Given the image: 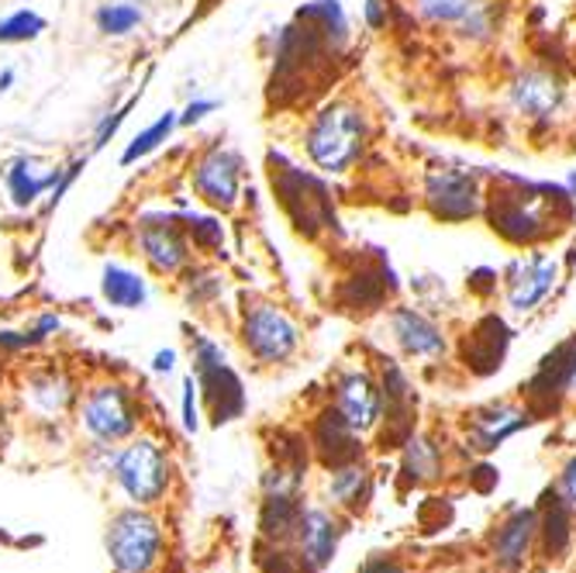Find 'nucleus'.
Returning <instances> with one entry per match:
<instances>
[{
    "instance_id": "46",
    "label": "nucleus",
    "mask_w": 576,
    "mask_h": 573,
    "mask_svg": "<svg viewBox=\"0 0 576 573\" xmlns=\"http://www.w3.org/2000/svg\"><path fill=\"white\" fill-rule=\"evenodd\" d=\"M359 573H405V566L394 560H369V563H363Z\"/></svg>"
},
{
    "instance_id": "32",
    "label": "nucleus",
    "mask_w": 576,
    "mask_h": 573,
    "mask_svg": "<svg viewBox=\"0 0 576 573\" xmlns=\"http://www.w3.org/2000/svg\"><path fill=\"white\" fill-rule=\"evenodd\" d=\"M418 14L431 24H467L476 11L486 8V0H415Z\"/></svg>"
},
{
    "instance_id": "25",
    "label": "nucleus",
    "mask_w": 576,
    "mask_h": 573,
    "mask_svg": "<svg viewBox=\"0 0 576 573\" xmlns=\"http://www.w3.org/2000/svg\"><path fill=\"white\" fill-rule=\"evenodd\" d=\"M177 128H180V111H166V114H159V118H156L149 128H142V132L128 142V146H125V153H122V166H135L138 159H146V156H153L156 149H163Z\"/></svg>"
},
{
    "instance_id": "34",
    "label": "nucleus",
    "mask_w": 576,
    "mask_h": 573,
    "mask_svg": "<svg viewBox=\"0 0 576 573\" xmlns=\"http://www.w3.org/2000/svg\"><path fill=\"white\" fill-rule=\"evenodd\" d=\"M332 494L342 501V504H363L369 498V473L366 467L359 463H345V467H335V477H332Z\"/></svg>"
},
{
    "instance_id": "35",
    "label": "nucleus",
    "mask_w": 576,
    "mask_h": 573,
    "mask_svg": "<svg viewBox=\"0 0 576 573\" xmlns=\"http://www.w3.org/2000/svg\"><path fill=\"white\" fill-rule=\"evenodd\" d=\"M301 525V508L294 501V494H266L263 504V529L270 535H286L291 529Z\"/></svg>"
},
{
    "instance_id": "22",
    "label": "nucleus",
    "mask_w": 576,
    "mask_h": 573,
    "mask_svg": "<svg viewBox=\"0 0 576 573\" xmlns=\"http://www.w3.org/2000/svg\"><path fill=\"white\" fill-rule=\"evenodd\" d=\"M301 546H304V556L311 566H328L332 556H335V542H338V532H335V522L328 519L325 511H307L301 514Z\"/></svg>"
},
{
    "instance_id": "26",
    "label": "nucleus",
    "mask_w": 576,
    "mask_h": 573,
    "mask_svg": "<svg viewBox=\"0 0 576 573\" xmlns=\"http://www.w3.org/2000/svg\"><path fill=\"white\" fill-rule=\"evenodd\" d=\"M528 421H532L528 415L511 411V408H498L494 415H476V425H473V433H476V449H483V452L498 449L507 436L522 433V428H525Z\"/></svg>"
},
{
    "instance_id": "20",
    "label": "nucleus",
    "mask_w": 576,
    "mask_h": 573,
    "mask_svg": "<svg viewBox=\"0 0 576 573\" xmlns=\"http://www.w3.org/2000/svg\"><path fill=\"white\" fill-rule=\"evenodd\" d=\"M538 532V514L532 508H517L494 535V553L504 566H522L532 539Z\"/></svg>"
},
{
    "instance_id": "33",
    "label": "nucleus",
    "mask_w": 576,
    "mask_h": 573,
    "mask_svg": "<svg viewBox=\"0 0 576 573\" xmlns=\"http://www.w3.org/2000/svg\"><path fill=\"white\" fill-rule=\"evenodd\" d=\"M49 28V21L32 11V8H18L8 18H0V45H24V42H35L42 32Z\"/></svg>"
},
{
    "instance_id": "42",
    "label": "nucleus",
    "mask_w": 576,
    "mask_h": 573,
    "mask_svg": "<svg viewBox=\"0 0 576 573\" xmlns=\"http://www.w3.org/2000/svg\"><path fill=\"white\" fill-rule=\"evenodd\" d=\"M363 18H366V24L373 28V32H380V28H387V4L384 0H366Z\"/></svg>"
},
{
    "instance_id": "11",
    "label": "nucleus",
    "mask_w": 576,
    "mask_h": 573,
    "mask_svg": "<svg viewBox=\"0 0 576 573\" xmlns=\"http://www.w3.org/2000/svg\"><path fill=\"white\" fill-rule=\"evenodd\" d=\"M425 200L436 218L442 221H467L480 211V194L473 177L455 174V169H442V174H431L425 187Z\"/></svg>"
},
{
    "instance_id": "17",
    "label": "nucleus",
    "mask_w": 576,
    "mask_h": 573,
    "mask_svg": "<svg viewBox=\"0 0 576 573\" xmlns=\"http://www.w3.org/2000/svg\"><path fill=\"white\" fill-rule=\"evenodd\" d=\"M63 169H49V174H39V163L28 156H14L4 166V187L8 197L18 211H28L39 205V197H45L55 184H60Z\"/></svg>"
},
{
    "instance_id": "48",
    "label": "nucleus",
    "mask_w": 576,
    "mask_h": 573,
    "mask_svg": "<svg viewBox=\"0 0 576 573\" xmlns=\"http://www.w3.org/2000/svg\"><path fill=\"white\" fill-rule=\"evenodd\" d=\"M569 394H576V360H573V374H569Z\"/></svg>"
},
{
    "instance_id": "16",
    "label": "nucleus",
    "mask_w": 576,
    "mask_h": 573,
    "mask_svg": "<svg viewBox=\"0 0 576 573\" xmlns=\"http://www.w3.org/2000/svg\"><path fill=\"white\" fill-rule=\"evenodd\" d=\"M314 449L328 467H345L359 460V433L342 418L338 408H325L318 425H314Z\"/></svg>"
},
{
    "instance_id": "15",
    "label": "nucleus",
    "mask_w": 576,
    "mask_h": 573,
    "mask_svg": "<svg viewBox=\"0 0 576 573\" xmlns=\"http://www.w3.org/2000/svg\"><path fill=\"white\" fill-rule=\"evenodd\" d=\"M563 97H566L563 80L545 70L522 73L511 87V104L522 114H528V118H553V114L563 107Z\"/></svg>"
},
{
    "instance_id": "28",
    "label": "nucleus",
    "mask_w": 576,
    "mask_h": 573,
    "mask_svg": "<svg viewBox=\"0 0 576 573\" xmlns=\"http://www.w3.org/2000/svg\"><path fill=\"white\" fill-rule=\"evenodd\" d=\"M142 21H146V14H142V8L135 4V0H111V4H101L97 14H94L97 32L107 35V39L132 35Z\"/></svg>"
},
{
    "instance_id": "27",
    "label": "nucleus",
    "mask_w": 576,
    "mask_h": 573,
    "mask_svg": "<svg viewBox=\"0 0 576 573\" xmlns=\"http://www.w3.org/2000/svg\"><path fill=\"white\" fill-rule=\"evenodd\" d=\"M180 221H184V232H187V239H190V246L197 252L221 256V246H224V225H221V218L200 215L193 208H184L180 211Z\"/></svg>"
},
{
    "instance_id": "2",
    "label": "nucleus",
    "mask_w": 576,
    "mask_h": 573,
    "mask_svg": "<svg viewBox=\"0 0 576 573\" xmlns=\"http://www.w3.org/2000/svg\"><path fill=\"white\" fill-rule=\"evenodd\" d=\"M270 166V184L276 194V205L283 208V215L291 218V225L301 236L314 239L322 228L335 225V208H332V194L328 187L307 174V169L294 166L283 153H270L266 156Z\"/></svg>"
},
{
    "instance_id": "43",
    "label": "nucleus",
    "mask_w": 576,
    "mask_h": 573,
    "mask_svg": "<svg viewBox=\"0 0 576 573\" xmlns=\"http://www.w3.org/2000/svg\"><path fill=\"white\" fill-rule=\"evenodd\" d=\"M470 480H473V487L480 494H491L494 487H498V470L494 467H476L473 473H470Z\"/></svg>"
},
{
    "instance_id": "12",
    "label": "nucleus",
    "mask_w": 576,
    "mask_h": 573,
    "mask_svg": "<svg viewBox=\"0 0 576 573\" xmlns=\"http://www.w3.org/2000/svg\"><path fill=\"white\" fill-rule=\"evenodd\" d=\"M576 360V342H563L549 356H545L535 369V377L525 384V394L535 411H556L559 397L569 390V374Z\"/></svg>"
},
{
    "instance_id": "45",
    "label": "nucleus",
    "mask_w": 576,
    "mask_h": 573,
    "mask_svg": "<svg viewBox=\"0 0 576 573\" xmlns=\"http://www.w3.org/2000/svg\"><path fill=\"white\" fill-rule=\"evenodd\" d=\"M172 366H177V350H159L153 356V374H172Z\"/></svg>"
},
{
    "instance_id": "37",
    "label": "nucleus",
    "mask_w": 576,
    "mask_h": 573,
    "mask_svg": "<svg viewBox=\"0 0 576 573\" xmlns=\"http://www.w3.org/2000/svg\"><path fill=\"white\" fill-rule=\"evenodd\" d=\"M138 101H142V87H138V91H135V94H132V97H128L122 107H114V111H107V114H104L101 125H97V132H94V146H91L94 153H101V149L107 146V142L122 132V125L128 122V114L138 107Z\"/></svg>"
},
{
    "instance_id": "24",
    "label": "nucleus",
    "mask_w": 576,
    "mask_h": 573,
    "mask_svg": "<svg viewBox=\"0 0 576 573\" xmlns=\"http://www.w3.org/2000/svg\"><path fill=\"white\" fill-rule=\"evenodd\" d=\"M542 529V546L549 556H563L566 546H569V529H573V519H569V501L556 491L545 494V519L538 522Z\"/></svg>"
},
{
    "instance_id": "7",
    "label": "nucleus",
    "mask_w": 576,
    "mask_h": 573,
    "mask_svg": "<svg viewBox=\"0 0 576 573\" xmlns=\"http://www.w3.org/2000/svg\"><path fill=\"white\" fill-rule=\"evenodd\" d=\"M80 421H83L86 433H91L94 442L114 446V442L128 439L138 428V405L125 384H118V381L97 384L83 397Z\"/></svg>"
},
{
    "instance_id": "38",
    "label": "nucleus",
    "mask_w": 576,
    "mask_h": 573,
    "mask_svg": "<svg viewBox=\"0 0 576 573\" xmlns=\"http://www.w3.org/2000/svg\"><path fill=\"white\" fill-rule=\"evenodd\" d=\"M86 169V156H80V159H73L66 169H63V177H60V184H55L52 190H49V200H45V211H52V208H60V200L66 197V190L76 184V177Z\"/></svg>"
},
{
    "instance_id": "5",
    "label": "nucleus",
    "mask_w": 576,
    "mask_h": 573,
    "mask_svg": "<svg viewBox=\"0 0 576 573\" xmlns=\"http://www.w3.org/2000/svg\"><path fill=\"white\" fill-rule=\"evenodd\" d=\"M135 246L159 277H180L193 263V246L184 232L180 211H142L135 218Z\"/></svg>"
},
{
    "instance_id": "10",
    "label": "nucleus",
    "mask_w": 576,
    "mask_h": 573,
    "mask_svg": "<svg viewBox=\"0 0 576 573\" xmlns=\"http://www.w3.org/2000/svg\"><path fill=\"white\" fill-rule=\"evenodd\" d=\"M517 187H522V194H507V190H494V200H491V225L494 232H501L507 242H535L542 239L549 228H545V218L535 211V197L525 194L528 184L517 180Z\"/></svg>"
},
{
    "instance_id": "30",
    "label": "nucleus",
    "mask_w": 576,
    "mask_h": 573,
    "mask_svg": "<svg viewBox=\"0 0 576 573\" xmlns=\"http://www.w3.org/2000/svg\"><path fill=\"white\" fill-rule=\"evenodd\" d=\"M439 470H442V452H439V446L428 442V439H421V436H411V439L405 442V473H408V480L425 483V480H431V477H439Z\"/></svg>"
},
{
    "instance_id": "36",
    "label": "nucleus",
    "mask_w": 576,
    "mask_h": 573,
    "mask_svg": "<svg viewBox=\"0 0 576 573\" xmlns=\"http://www.w3.org/2000/svg\"><path fill=\"white\" fill-rule=\"evenodd\" d=\"M384 298H387V291H384V283H380L377 273H359V277H353L349 283H345V291H342L345 304L363 308V311L384 304Z\"/></svg>"
},
{
    "instance_id": "29",
    "label": "nucleus",
    "mask_w": 576,
    "mask_h": 573,
    "mask_svg": "<svg viewBox=\"0 0 576 573\" xmlns=\"http://www.w3.org/2000/svg\"><path fill=\"white\" fill-rule=\"evenodd\" d=\"M180 277H184V298L190 308H211L224 294V277L211 267L190 263Z\"/></svg>"
},
{
    "instance_id": "19",
    "label": "nucleus",
    "mask_w": 576,
    "mask_h": 573,
    "mask_svg": "<svg viewBox=\"0 0 576 573\" xmlns=\"http://www.w3.org/2000/svg\"><path fill=\"white\" fill-rule=\"evenodd\" d=\"M390 329H394V338L400 342V350H405L408 356H439L446 350L442 332L415 308H397L390 314Z\"/></svg>"
},
{
    "instance_id": "47",
    "label": "nucleus",
    "mask_w": 576,
    "mask_h": 573,
    "mask_svg": "<svg viewBox=\"0 0 576 573\" xmlns=\"http://www.w3.org/2000/svg\"><path fill=\"white\" fill-rule=\"evenodd\" d=\"M11 87H14V70L8 66V70H0V94L11 91Z\"/></svg>"
},
{
    "instance_id": "31",
    "label": "nucleus",
    "mask_w": 576,
    "mask_h": 573,
    "mask_svg": "<svg viewBox=\"0 0 576 573\" xmlns=\"http://www.w3.org/2000/svg\"><path fill=\"white\" fill-rule=\"evenodd\" d=\"M28 390H32V397L45 411H63L73 400V384L66 381V374H60V369H42V374L28 381Z\"/></svg>"
},
{
    "instance_id": "9",
    "label": "nucleus",
    "mask_w": 576,
    "mask_h": 573,
    "mask_svg": "<svg viewBox=\"0 0 576 573\" xmlns=\"http://www.w3.org/2000/svg\"><path fill=\"white\" fill-rule=\"evenodd\" d=\"M159 542H163L159 522L138 508L114 514V522L107 529V553L122 573H146L159 556Z\"/></svg>"
},
{
    "instance_id": "18",
    "label": "nucleus",
    "mask_w": 576,
    "mask_h": 573,
    "mask_svg": "<svg viewBox=\"0 0 576 573\" xmlns=\"http://www.w3.org/2000/svg\"><path fill=\"white\" fill-rule=\"evenodd\" d=\"M101 298L107 308L138 311L149 304V280L125 263H104L101 270Z\"/></svg>"
},
{
    "instance_id": "4",
    "label": "nucleus",
    "mask_w": 576,
    "mask_h": 573,
    "mask_svg": "<svg viewBox=\"0 0 576 573\" xmlns=\"http://www.w3.org/2000/svg\"><path fill=\"white\" fill-rule=\"evenodd\" d=\"M239 338H242L245 353L255 363H266V366L291 360L301 346V332L291 322V314L263 298H242Z\"/></svg>"
},
{
    "instance_id": "23",
    "label": "nucleus",
    "mask_w": 576,
    "mask_h": 573,
    "mask_svg": "<svg viewBox=\"0 0 576 573\" xmlns=\"http://www.w3.org/2000/svg\"><path fill=\"white\" fill-rule=\"evenodd\" d=\"M294 18L311 21L338 52L345 49V42H349V18H345L338 0H307L304 8H297Z\"/></svg>"
},
{
    "instance_id": "13",
    "label": "nucleus",
    "mask_w": 576,
    "mask_h": 573,
    "mask_svg": "<svg viewBox=\"0 0 576 573\" xmlns=\"http://www.w3.org/2000/svg\"><path fill=\"white\" fill-rule=\"evenodd\" d=\"M335 408L342 411L345 421L356 428V433H366V428H373L380 421L384 394H380L377 384H373L369 374L353 369V374H345L335 387Z\"/></svg>"
},
{
    "instance_id": "21",
    "label": "nucleus",
    "mask_w": 576,
    "mask_h": 573,
    "mask_svg": "<svg viewBox=\"0 0 576 573\" xmlns=\"http://www.w3.org/2000/svg\"><path fill=\"white\" fill-rule=\"evenodd\" d=\"M556 263L553 260H532L528 267L517 270V277L511 280V291L507 301L514 311H532L538 301H545V294L553 291L556 283Z\"/></svg>"
},
{
    "instance_id": "44",
    "label": "nucleus",
    "mask_w": 576,
    "mask_h": 573,
    "mask_svg": "<svg viewBox=\"0 0 576 573\" xmlns=\"http://www.w3.org/2000/svg\"><path fill=\"white\" fill-rule=\"evenodd\" d=\"M559 494L569 501V504H576V456L566 463V470H563V480H559Z\"/></svg>"
},
{
    "instance_id": "14",
    "label": "nucleus",
    "mask_w": 576,
    "mask_h": 573,
    "mask_svg": "<svg viewBox=\"0 0 576 573\" xmlns=\"http://www.w3.org/2000/svg\"><path fill=\"white\" fill-rule=\"evenodd\" d=\"M507 346H511V329L498 319V314H486L463 342V360L476 377H491L504 366Z\"/></svg>"
},
{
    "instance_id": "6",
    "label": "nucleus",
    "mask_w": 576,
    "mask_h": 573,
    "mask_svg": "<svg viewBox=\"0 0 576 573\" xmlns=\"http://www.w3.org/2000/svg\"><path fill=\"white\" fill-rule=\"evenodd\" d=\"M242 174H245L242 153H235L232 146H221V142H211L190 166V187L211 211L228 215L239 208Z\"/></svg>"
},
{
    "instance_id": "40",
    "label": "nucleus",
    "mask_w": 576,
    "mask_h": 573,
    "mask_svg": "<svg viewBox=\"0 0 576 573\" xmlns=\"http://www.w3.org/2000/svg\"><path fill=\"white\" fill-rule=\"evenodd\" d=\"M221 107V101H214V97H193L184 111H180V128H193V125H200L208 118V114H214Z\"/></svg>"
},
{
    "instance_id": "39",
    "label": "nucleus",
    "mask_w": 576,
    "mask_h": 573,
    "mask_svg": "<svg viewBox=\"0 0 576 573\" xmlns=\"http://www.w3.org/2000/svg\"><path fill=\"white\" fill-rule=\"evenodd\" d=\"M42 335L35 329H24V332H14V329H0V350L8 353H21V350H35L42 346Z\"/></svg>"
},
{
    "instance_id": "1",
    "label": "nucleus",
    "mask_w": 576,
    "mask_h": 573,
    "mask_svg": "<svg viewBox=\"0 0 576 573\" xmlns=\"http://www.w3.org/2000/svg\"><path fill=\"white\" fill-rule=\"evenodd\" d=\"M307 159L322 169V174L335 177L353 169L356 159L366 149V118L363 111L349 101H332L325 104L304 135Z\"/></svg>"
},
{
    "instance_id": "3",
    "label": "nucleus",
    "mask_w": 576,
    "mask_h": 573,
    "mask_svg": "<svg viewBox=\"0 0 576 573\" xmlns=\"http://www.w3.org/2000/svg\"><path fill=\"white\" fill-rule=\"evenodd\" d=\"M190 360H193V381H197V394L205 397V405L211 411L214 425H228L235 421L245 411V384L242 377L228 363L224 350L205 332H190Z\"/></svg>"
},
{
    "instance_id": "41",
    "label": "nucleus",
    "mask_w": 576,
    "mask_h": 573,
    "mask_svg": "<svg viewBox=\"0 0 576 573\" xmlns=\"http://www.w3.org/2000/svg\"><path fill=\"white\" fill-rule=\"evenodd\" d=\"M180 418H184V428H187V433H197L200 418H197V381H193V374H190V377H184Z\"/></svg>"
},
{
    "instance_id": "8",
    "label": "nucleus",
    "mask_w": 576,
    "mask_h": 573,
    "mask_svg": "<svg viewBox=\"0 0 576 573\" xmlns=\"http://www.w3.org/2000/svg\"><path fill=\"white\" fill-rule=\"evenodd\" d=\"M114 480L135 504H153L169 483V460L156 439H135L114 456Z\"/></svg>"
}]
</instances>
